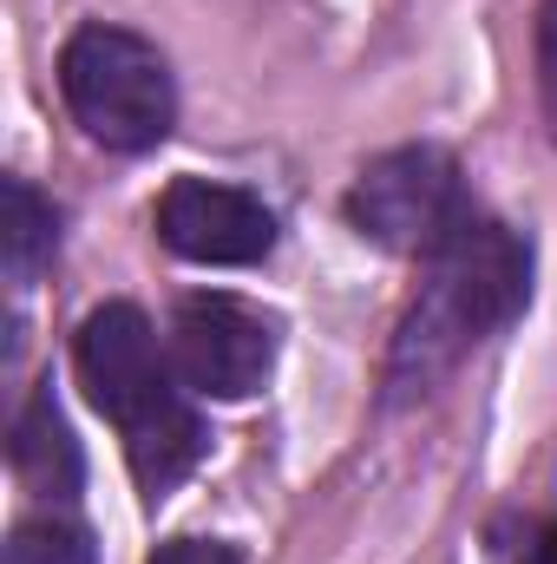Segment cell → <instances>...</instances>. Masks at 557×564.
I'll list each match as a JSON object with an SVG mask.
<instances>
[{"label":"cell","mask_w":557,"mask_h":564,"mask_svg":"<svg viewBox=\"0 0 557 564\" xmlns=\"http://www.w3.org/2000/svg\"><path fill=\"white\" fill-rule=\"evenodd\" d=\"M532 295V250L518 230L492 217H466L446 250L426 257V289L401 322L387 388L394 401L426 394L439 375L459 368L466 348H479L492 328H505Z\"/></svg>","instance_id":"6da1fadb"},{"label":"cell","mask_w":557,"mask_h":564,"mask_svg":"<svg viewBox=\"0 0 557 564\" xmlns=\"http://www.w3.org/2000/svg\"><path fill=\"white\" fill-rule=\"evenodd\" d=\"M59 93H66V112L79 119V132L106 151H151L171 139V119H177L164 53L106 20H92L66 40Z\"/></svg>","instance_id":"7a4b0ae2"},{"label":"cell","mask_w":557,"mask_h":564,"mask_svg":"<svg viewBox=\"0 0 557 564\" xmlns=\"http://www.w3.org/2000/svg\"><path fill=\"white\" fill-rule=\"evenodd\" d=\"M466 191H459V164L433 144H401L387 158H374L354 191H348V224L394 250V257H433L452 243V230L466 224Z\"/></svg>","instance_id":"3957f363"},{"label":"cell","mask_w":557,"mask_h":564,"mask_svg":"<svg viewBox=\"0 0 557 564\" xmlns=\"http://www.w3.org/2000/svg\"><path fill=\"white\" fill-rule=\"evenodd\" d=\"M171 368L190 394L210 401H243L270 381L276 368V328L263 308L237 295H184L171 315Z\"/></svg>","instance_id":"277c9868"},{"label":"cell","mask_w":557,"mask_h":564,"mask_svg":"<svg viewBox=\"0 0 557 564\" xmlns=\"http://www.w3.org/2000/svg\"><path fill=\"white\" fill-rule=\"evenodd\" d=\"M73 375H79L86 401L119 426V433L139 421V414H151L164 394H177L171 388V361H164L144 308H132V302H106V308H92L79 322Z\"/></svg>","instance_id":"5b68a950"},{"label":"cell","mask_w":557,"mask_h":564,"mask_svg":"<svg viewBox=\"0 0 557 564\" xmlns=\"http://www.w3.org/2000/svg\"><path fill=\"white\" fill-rule=\"evenodd\" d=\"M157 237L184 257V263H210V270H243L263 263L276 243V217L263 210V197L237 191V184H210V177H177L157 197Z\"/></svg>","instance_id":"8992f818"},{"label":"cell","mask_w":557,"mask_h":564,"mask_svg":"<svg viewBox=\"0 0 557 564\" xmlns=\"http://www.w3.org/2000/svg\"><path fill=\"white\" fill-rule=\"evenodd\" d=\"M7 459H13V479H20L26 492H40V499H73V492H79V479H86L79 440H73L66 414L53 408V394H33V401L20 408Z\"/></svg>","instance_id":"52a82bcc"},{"label":"cell","mask_w":557,"mask_h":564,"mask_svg":"<svg viewBox=\"0 0 557 564\" xmlns=\"http://www.w3.org/2000/svg\"><path fill=\"white\" fill-rule=\"evenodd\" d=\"M125 459H132V479H139L151 499H164L197 459H204V421L184 394H164L151 414L125 426Z\"/></svg>","instance_id":"ba28073f"},{"label":"cell","mask_w":557,"mask_h":564,"mask_svg":"<svg viewBox=\"0 0 557 564\" xmlns=\"http://www.w3.org/2000/svg\"><path fill=\"white\" fill-rule=\"evenodd\" d=\"M0 204H7V217H0V257H7L13 289H26V282L46 270V257H53V243H59V224H53V204H46L26 177H7Z\"/></svg>","instance_id":"9c48e42d"},{"label":"cell","mask_w":557,"mask_h":564,"mask_svg":"<svg viewBox=\"0 0 557 564\" xmlns=\"http://www.w3.org/2000/svg\"><path fill=\"white\" fill-rule=\"evenodd\" d=\"M7 564H92V539L73 519H20L7 532Z\"/></svg>","instance_id":"30bf717a"},{"label":"cell","mask_w":557,"mask_h":564,"mask_svg":"<svg viewBox=\"0 0 557 564\" xmlns=\"http://www.w3.org/2000/svg\"><path fill=\"white\" fill-rule=\"evenodd\" d=\"M538 99H545V126L557 139V0L538 13Z\"/></svg>","instance_id":"8fae6325"},{"label":"cell","mask_w":557,"mask_h":564,"mask_svg":"<svg viewBox=\"0 0 557 564\" xmlns=\"http://www.w3.org/2000/svg\"><path fill=\"white\" fill-rule=\"evenodd\" d=\"M151 564H243V558L217 539H171V545L151 552Z\"/></svg>","instance_id":"7c38bea8"},{"label":"cell","mask_w":557,"mask_h":564,"mask_svg":"<svg viewBox=\"0 0 557 564\" xmlns=\"http://www.w3.org/2000/svg\"><path fill=\"white\" fill-rule=\"evenodd\" d=\"M525 564H557V525H545V532L532 539V552H525Z\"/></svg>","instance_id":"4fadbf2b"}]
</instances>
